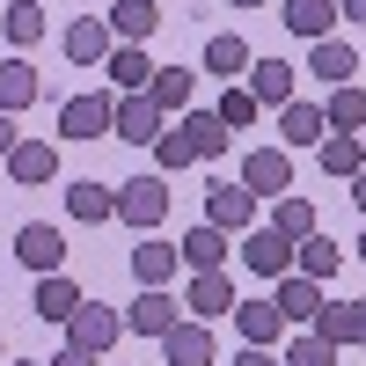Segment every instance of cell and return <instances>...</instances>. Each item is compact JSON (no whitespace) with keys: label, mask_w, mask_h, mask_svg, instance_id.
Listing matches in <instances>:
<instances>
[{"label":"cell","mask_w":366,"mask_h":366,"mask_svg":"<svg viewBox=\"0 0 366 366\" xmlns=\"http://www.w3.org/2000/svg\"><path fill=\"white\" fill-rule=\"evenodd\" d=\"M117 220L139 227V234H154L169 220V176H132V183H117Z\"/></svg>","instance_id":"1"},{"label":"cell","mask_w":366,"mask_h":366,"mask_svg":"<svg viewBox=\"0 0 366 366\" xmlns=\"http://www.w3.org/2000/svg\"><path fill=\"white\" fill-rule=\"evenodd\" d=\"M117 337H125V315L103 308V300H81V308L66 315V345H74V352H88V359H103Z\"/></svg>","instance_id":"2"},{"label":"cell","mask_w":366,"mask_h":366,"mask_svg":"<svg viewBox=\"0 0 366 366\" xmlns=\"http://www.w3.org/2000/svg\"><path fill=\"white\" fill-rule=\"evenodd\" d=\"M242 191L249 198H286L293 191V154L286 147H249L242 154Z\"/></svg>","instance_id":"3"},{"label":"cell","mask_w":366,"mask_h":366,"mask_svg":"<svg viewBox=\"0 0 366 366\" xmlns=\"http://www.w3.org/2000/svg\"><path fill=\"white\" fill-rule=\"evenodd\" d=\"M110 110H117V96H103V88L66 96L59 103V139H110Z\"/></svg>","instance_id":"4"},{"label":"cell","mask_w":366,"mask_h":366,"mask_svg":"<svg viewBox=\"0 0 366 366\" xmlns=\"http://www.w3.org/2000/svg\"><path fill=\"white\" fill-rule=\"evenodd\" d=\"M205 227H220V234H249V227H257V198L242 191V183H212V191H205Z\"/></svg>","instance_id":"5"},{"label":"cell","mask_w":366,"mask_h":366,"mask_svg":"<svg viewBox=\"0 0 366 366\" xmlns=\"http://www.w3.org/2000/svg\"><path fill=\"white\" fill-rule=\"evenodd\" d=\"M242 271H257V279H286V271H293V242L279 227H249V234H242Z\"/></svg>","instance_id":"6"},{"label":"cell","mask_w":366,"mask_h":366,"mask_svg":"<svg viewBox=\"0 0 366 366\" xmlns=\"http://www.w3.org/2000/svg\"><path fill=\"white\" fill-rule=\"evenodd\" d=\"M15 257L37 271V279L44 271H66V234H59L51 220H29V227H15Z\"/></svg>","instance_id":"7"},{"label":"cell","mask_w":366,"mask_h":366,"mask_svg":"<svg viewBox=\"0 0 366 366\" xmlns=\"http://www.w3.org/2000/svg\"><path fill=\"white\" fill-rule=\"evenodd\" d=\"M271 286H279V293H271V308L286 315V330H308V322L322 315V300H330L315 279H300V271H286V279H271Z\"/></svg>","instance_id":"8"},{"label":"cell","mask_w":366,"mask_h":366,"mask_svg":"<svg viewBox=\"0 0 366 366\" xmlns=\"http://www.w3.org/2000/svg\"><path fill=\"white\" fill-rule=\"evenodd\" d=\"M162 125H169V117L154 110V96H117V110H110V132H117V139H132V147H154Z\"/></svg>","instance_id":"9"},{"label":"cell","mask_w":366,"mask_h":366,"mask_svg":"<svg viewBox=\"0 0 366 366\" xmlns=\"http://www.w3.org/2000/svg\"><path fill=\"white\" fill-rule=\"evenodd\" d=\"M234 279L227 271H191V293H183V308H191V322H212V315H234Z\"/></svg>","instance_id":"10"},{"label":"cell","mask_w":366,"mask_h":366,"mask_svg":"<svg viewBox=\"0 0 366 366\" xmlns=\"http://www.w3.org/2000/svg\"><path fill=\"white\" fill-rule=\"evenodd\" d=\"M110 44H117V37H110V22H103V15H74V22H66V37H59V51H66L74 66H103Z\"/></svg>","instance_id":"11"},{"label":"cell","mask_w":366,"mask_h":366,"mask_svg":"<svg viewBox=\"0 0 366 366\" xmlns=\"http://www.w3.org/2000/svg\"><path fill=\"white\" fill-rule=\"evenodd\" d=\"M176 322H183V315H176L169 286H139L132 308H125V330H139V337H162V330H176Z\"/></svg>","instance_id":"12"},{"label":"cell","mask_w":366,"mask_h":366,"mask_svg":"<svg viewBox=\"0 0 366 366\" xmlns=\"http://www.w3.org/2000/svg\"><path fill=\"white\" fill-rule=\"evenodd\" d=\"M293 271H300V279H315V286H330V279L345 271V242H330V234L315 227L308 242H293Z\"/></svg>","instance_id":"13"},{"label":"cell","mask_w":366,"mask_h":366,"mask_svg":"<svg viewBox=\"0 0 366 366\" xmlns=\"http://www.w3.org/2000/svg\"><path fill=\"white\" fill-rule=\"evenodd\" d=\"M162 359L169 366H212V330L183 315L176 330H162Z\"/></svg>","instance_id":"14"},{"label":"cell","mask_w":366,"mask_h":366,"mask_svg":"<svg viewBox=\"0 0 366 366\" xmlns=\"http://www.w3.org/2000/svg\"><path fill=\"white\" fill-rule=\"evenodd\" d=\"M103 22H110V37H117V44H147V37L162 29V0H117Z\"/></svg>","instance_id":"15"},{"label":"cell","mask_w":366,"mask_h":366,"mask_svg":"<svg viewBox=\"0 0 366 366\" xmlns=\"http://www.w3.org/2000/svg\"><path fill=\"white\" fill-rule=\"evenodd\" d=\"M234 330H242V345H257V352H271L286 337V315L271 308V300H234Z\"/></svg>","instance_id":"16"},{"label":"cell","mask_w":366,"mask_h":366,"mask_svg":"<svg viewBox=\"0 0 366 366\" xmlns=\"http://www.w3.org/2000/svg\"><path fill=\"white\" fill-rule=\"evenodd\" d=\"M37 96H44V74L29 66V59H0V110H8V117H22Z\"/></svg>","instance_id":"17"},{"label":"cell","mask_w":366,"mask_h":366,"mask_svg":"<svg viewBox=\"0 0 366 366\" xmlns=\"http://www.w3.org/2000/svg\"><path fill=\"white\" fill-rule=\"evenodd\" d=\"M66 212L81 227H103V220H117V191L96 183V176H81V183H66Z\"/></svg>","instance_id":"18"},{"label":"cell","mask_w":366,"mask_h":366,"mask_svg":"<svg viewBox=\"0 0 366 366\" xmlns=\"http://www.w3.org/2000/svg\"><path fill=\"white\" fill-rule=\"evenodd\" d=\"M147 96H154L162 117H183V110H191V96H198V74H191V66H154Z\"/></svg>","instance_id":"19"},{"label":"cell","mask_w":366,"mask_h":366,"mask_svg":"<svg viewBox=\"0 0 366 366\" xmlns=\"http://www.w3.org/2000/svg\"><path fill=\"white\" fill-rule=\"evenodd\" d=\"M257 103H293V59H249V74H242Z\"/></svg>","instance_id":"20"},{"label":"cell","mask_w":366,"mask_h":366,"mask_svg":"<svg viewBox=\"0 0 366 366\" xmlns=\"http://www.w3.org/2000/svg\"><path fill=\"white\" fill-rule=\"evenodd\" d=\"M227 249H234V234H220V227H191V234L176 242V264H191V271H220Z\"/></svg>","instance_id":"21"},{"label":"cell","mask_w":366,"mask_h":366,"mask_svg":"<svg viewBox=\"0 0 366 366\" xmlns=\"http://www.w3.org/2000/svg\"><path fill=\"white\" fill-rule=\"evenodd\" d=\"M315 162H322V176H337V183H352V176L366 169V139H359V132H330V139L315 147Z\"/></svg>","instance_id":"22"},{"label":"cell","mask_w":366,"mask_h":366,"mask_svg":"<svg viewBox=\"0 0 366 366\" xmlns=\"http://www.w3.org/2000/svg\"><path fill=\"white\" fill-rule=\"evenodd\" d=\"M110 81H117V96H147V81H154V59H147L139 44H110Z\"/></svg>","instance_id":"23"},{"label":"cell","mask_w":366,"mask_h":366,"mask_svg":"<svg viewBox=\"0 0 366 366\" xmlns=\"http://www.w3.org/2000/svg\"><path fill=\"white\" fill-rule=\"evenodd\" d=\"M176 125H183V139H191V154H198V162H220V154H227V139H234L212 110H183Z\"/></svg>","instance_id":"24"},{"label":"cell","mask_w":366,"mask_h":366,"mask_svg":"<svg viewBox=\"0 0 366 366\" xmlns=\"http://www.w3.org/2000/svg\"><path fill=\"white\" fill-rule=\"evenodd\" d=\"M293 37H308V44H322L330 29H337V0H286V15H279Z\"/></svg>","instance_id":"25"},{"label":"cell","mask_w":366,"mask_h":366,"mask_svg":"<svg viewBox=\"0 0 366 366\" xmlns=\"http://www.w3.org/2000/svg\"><path fill=\"white\" fill-rule=\"evenodd\" d=\"M279 132H286V147H322L330 139L322 103H279Z\"/></svg>","instance_id":"26"},{"label":"cell","mask_w":366,"mask_h":366,"mask_svg":"<svg viewBox=\"0 0 366 366\" xmlns=\"http://www.w3.org/2000/svg\"><path fill=\"white\" fill-rule=\"evenodd\" d=\"M322 125H330V132H366V88H359V81L330 88V103H322Z\"/></svg>","instance_id":"27"},{"label":"cell","mask_w":366,"mask_h":366,"mask_svg":"<svg viewBox=\"0 0 366 366\" xmlns=\"http://www.w3.org/2000/svg\"><path fill=\"white\" fill-rule=\"evenodd\" d=\"M81 300H88V293L66 279V271H44V279H37V315H44V322H66Z\"/></svg>","instance_id":"28"},{"label":"cell","mask_w":366,"mask_h":366,"mask_svg":"<svg viewBox=\"0 0 366 366\" xmlns=\"http://www.w3.org/2000/svg\"><path fill=\"white\" fill-rule=\"evenodd\" d=\"M308 74H322V81H330V88H345V81H352V74H359V51H352V44H345V37H322V44H315V51H308Z\"/></svg>","instance_id":"29"},{"label":"cell","mask_w":366,"mask_h":366,"mask_svg":"<svg viewBox=\"0 0 366 366\" xmlns=\"http://www.w3.org/2000/svg\"><path fill=\"white\" fill-rule=\"evenodd\" d=\"M132 279H139V286H169V279H176V242H154V234H147L139 249H132Z\"/></svg>","instance_id":"30"},{"label":"cell","mask_w":366,"mask_h":366,"mask_svg":"<svg viewBox=\"0 0 366 366\" xmlns=\"http://www.w3.org/2000/svg\"><path fill=\"white\" fill-rule=\"evenodd\" d=\"M8 176H15V183H51V176H59V154H51L44 139H22L15 154H8Z\"/></svg>","instance_id":"31"},{"label":"cell","mask_w":366,"mask_h":366,"mask_svg":"<svg viewBox=\"0 0 366 366\" xmlns=\"http://www.w3.org/2000/svg\"><path fill=\"white\" fill-rule=\"evenodd\" d=\"M0 29H8L15 44H37L51 22H44V8H37V0H8V8H0Z\"/></svg>","instance_id":"32"},{"label":"cell","mask_w":366,"mask_h":366,"mask_svg":"<svg viewBox=\"0 0 366 366\" xmlns=\"http://www.w3.org/2000/svg\"><path fill=\"white\" fill-rule=\"evenodd\" d=\"M205 74L242 81V74H249V44H242V37H212V44H205Z\"/></svg>","instance_id":"33"},{"label":"cell","mask_w":366,"mask_h":366,"mask_svg":"<svg viewBox=\"0 0 366 366\" xmlns=\"http://www.w3.org/2000/svg\"><path fill=\"white\" fill-rule=\"evenodd\" d=\"M271 227H279L286 242H308V234H315V205H308V198H293V191H286L279 205H271Z\"/></svg>","instance_id":"34"},{"label":"cell","mask_w":366,"mask_h":366,"mask_svg":"<svg viewBox=\"0 0 366 366\" xmlns=\"http://www.w3.org/2000/svg\"><path fill=\"white\" fill-rule=\"evenodd\" d=\"M286 359L279 366H337V345H330V337H315V330H286Z\"/></svg>","instance_id":"35"},{"label":"cell","mask_w":366,"mask_h":366,"mask_svg":"<svg viewBox=\"0 0 366 366\" xmlns=\"http://www.w3.org/2000/svg\"><path fill=\"white\" fill-rule=\"evenodd\" d=\"M257 110H264V103H257V96H249V88H242V81H227V96H220V103H212V117H220V125H227V132H242V125H257Z\"/></svg>","instance_id":"36"},{"label":"cell","mask_w":366,"mask_h":366,"mask_svg":"<svg viewBox=\"0 0 366 366\" xmlns=\"http://www.w3.org/2000/svg\"><path fill=\"white\" fill-rule=\"evenodd\" d=\"M198 154H191V139H183V125H162V139H154V176H176V169H191Z\"/></svg>","instance_id":"37"},{"label":"cell","mask_w":366,"mask_h":366,"mask_svg":"<svg viewBox=\"0 0 366 366\" xmlns=\"http://www.w3.org/2000/svg\"><path fill=\"white\" fill-rule=\"evenodd\" d=\"M15 147H22V132H15V117H8V110H0V162H8V154H15Z\"/></svg>","instance_id":"38"},{"label":"cell","mask_w":366,"mask_h":366,"mask_svg":"<svg viewBox=\"0 0 366 366\" xmlns=\"http://www.w3.org/2000/svg\"><path fill=\"white\" fill-rule=\"evenodd\" d=\"M234 366H279V359H271V352H257V345H242V359Z\"/></svg>","instance_id":"39"},{"label":"cell","mask_w":366,"mask_h":366,"mask_svg":"<svg viewBox=\"0 0 366 366\" xmlns=\"http://www.w3.org/2000/svg\"><path fill=\"white\" fill-rule=\"evenodd\" d=\"M352 345H366V300H352Z\"/></svg>","instance_id":"40"},{"label":"cell","mask_w":366,"mask_h":366,"mask_svg":"<svg viewBox=\"0 0 366 366\" xmlns=\"http://www.w3.org/2000/svg\"><path fill=\"white\" fill-rule=\"evenodd\" d=\"M337 15H345V22H359V29H366V0H337Z\"/></svg>","instance_id":"41"},{"label":"cell","mask_w":366,"mask_h":366,"mask_svg":"<svg viewBox=\"0 0 366 366\" xmlns=\"http://www.w3.org/2000/svg\"><path fill=\"white\" fill-rule=\"evenodd\" d=\"M51 366H103V359H88V352H74V345H66V352H59Z\"/></svg>","instance_id":"42"},{"label":"cell","mask_w":366,"mask_h":366,"mask_svg":"<svg viewBox=\"0 0 366 366\" xmlns=\"http://www.w3.org/2000/svg\"><path fill=\"white\" fill-rule=\"evenodd\" d=\"M352 205H359V212H366V169H359V176H352Z\"/></svg>","instance_id":"43"},{"label":"cell","mask_w":366,"mask_h":366,"mask_svg":"<svg viewBox=\"0 0 366 366\" xmlns=\"http://www.w3.org/2000/svg\"><path fill=\"white\" fill-rule=\"evenodd\" d=\"M8 366H51V359H8Z\"/></svg>","instance_id":"44"},{"label":"cell","mask_w":366,"mask_h":366,"mask_svg":"<svg viewBox=\"0 0 366 366\" xmlns=\"http://www.w3.org/2000/svg\"><path fill=\"white\" fill-rule=\"evenodd\" d=\"M352 257H359V264H366V234H359V249H352Z\"/></svg>","instance_id":"45"},{"label":"cell","mask_w":366,"mask_h":366,"mask_svg":"<svg viewBox=\"0 0 366 366\" xmlns=\"http://www.w3.org/2000/svg\"><path fill=\"white\" fill-rule=\"evenodd\" d=\"M234 8H264V0H234Z\"/></svg>","instance_id":"46"},{"label":"cell","mask_w":366,"mask_h":366,"mask_svg":"<svg viewBox=\"0 0 366 366\" xmlns=\"http://www.w3.org/2000/svg\"><path fill=\"white\" fill-rule=\"evenodd\" d=\"M359 139H366V132H359Z\"/></svg>","instance_id":"47"}]
</instances>
